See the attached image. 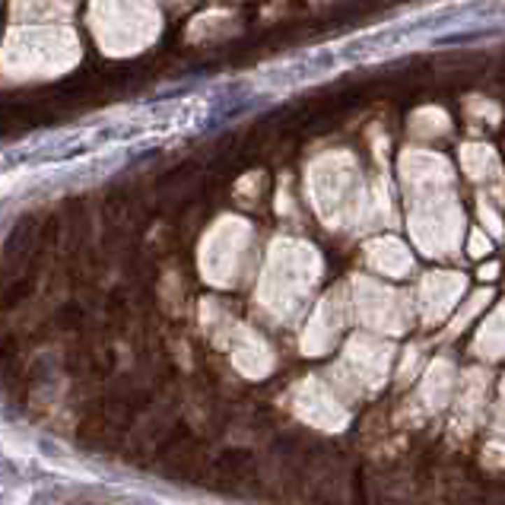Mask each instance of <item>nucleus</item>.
<instances>
[{"label":"nucleus","mask_w":505,"mask_h":505,"mask_svg":"<svg viewBox=\"0 0 505 505\" xmlns=\"http://www.w3.org/2000/svg\"><path fill=\"white\" fill-rule=\"evenodd\" d=\"M29 292V283L26 280H20V283H7V290H3V296H0V308H13L16 302H22Z\"/></svg>","instance_id":"2"},{"label":"nucleus","mask_w":505,"mask_h":505,"mask_svg":"<svg viewBox=\"0 0 505 505\" xmlns=\"http://www.w3.org/2000/svg\"><path fill=\"white\" fill-rule=\"evenodd\" d=\"M251 455L248 451H226V455L220 457V471L222 474H239L242 467H248Z\"/></svg>","instance_id":"1"}]
</instances>
